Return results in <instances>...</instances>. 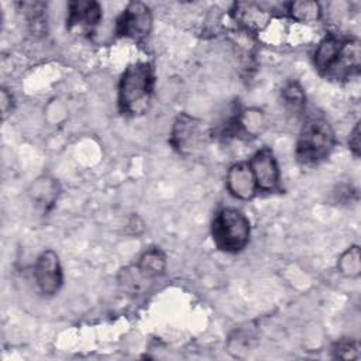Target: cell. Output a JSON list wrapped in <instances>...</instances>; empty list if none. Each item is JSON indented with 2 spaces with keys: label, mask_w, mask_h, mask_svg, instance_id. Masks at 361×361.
<instances>
[{
  "label": "cell",
  "mask_w": 361,
  "mask_h": 361,
  "mask_svg": "<svg viewBox=\"0 0 361 361\" xmlns=\"http://www.w3.org/2000/svg\"><path fill=\"white\" fill-rule=\"evenodd\" d=\"M154 89V71L148 62L130 65L118 85V107L124 114H142L151 102Z\"/></svg>",
  "instance_id": "obj_1"
},
{
  "label": "cell",
  "mask_w": 361,
  "mask_h": 361,
  "mask_svg": "<svg viewBox=\"0 0 361 361\" xmlns=\"http://www.w3.org/2000/svg\"><path fill=\"white\" fill-rule=\"evenodd\" d=\"M334 131L322 114H310L303 123L298 142L296 158L300 164L312 165L329 157L334 147Z\"/></svg>",
  "instance_id": "obj_2"
},
{
  "label": "cell",
  "mask_w": 361,
  "mask_h": 361,
  "mask_svg": "<svg viewBox=\"0 0 361 361\" xmlns=\"http://www.w3.org/2000/svg\"><path fill=\"white\" fill-rule=\"evenodd\" d=\"M212 234L220 250L226 252H238L250 240V221L240 210L224 207L214 216Z\"/></svg>",
  "instance_id": "obj_3"
},
{
  "label": "cell",
  "mask_w": 361,
  "mask_h": 361,
  "mask_svg": "<svg viewBox=\"0 0 361 361\" xmlns=\"http://www.w3.org/2000/svg\"><path fill=\"white\" fill-rule=\"evenodd\" d=\"M209 140L206 124L186 113H180L172 127L171 144L183 157H195L200 154Z\"/></svg>",
  "instance_id": "obj_4"
},
{
  "label": "cell",
  "mask_w": 361,
  "mask_h": 361,
  "mask_svg": "<svg viewBox=\"0 0 361 361\" xmlns=\"http://www.w3.org/2000/svg\"><path fill=\"white\" fill-rule=\"evenodd\" d=\"M152 27V16L144 3L134 1L127 6L123 14L117 18L116 32L120 37H127L133 39L145 38Z\"/></svg>",
  "instance_id": "obj_5"
},
{
  "label": "cell",
  "mask_w": 361,
  "mask_h": 361,
  "mask_svg": "<svg viewBox=\"0 0 361 361\" xmlns=\"http://www.w3.org/2000/svg\"><path fill=\"white\" fill-rule=\"evenodd\" d=\"M344 42L345 39L330 34L319 44L314 52V66L322 75L336 79L341 76V58Z\"/></svg>",
  "instance_id": "obj_6"
},
{
  "label": "cell",
  "mask_w": 361,
  "mask_h": 361,
  "mask_svg": "<svg viewBox=\"0 0 361 361\" xmlns=\"http://www.w3.org/2000/svg\"><path fill=\"white\" fill-rule=\"evenodd\" d=\"M34 278L44 295H54L62 285V271L58 255L52 250L44 251L35 261Z\"/></svg>",
  "instance_id": "obj_7"
},
{
  "label": "cell",
  "mask_w": 361,
  "mask_h": 361,
  "mask_svg": "<svg viewBox=\"0 0 361 361\" xmlns=\"http://www.w3.org/2000/svg\"><path fill=\"white\" fill-rule=\"evenodd\" d=\"M248 165L252 171L258 189L271 192L278 186L279 171L274 154L268 147H264L259 151H257Z\"/></svg>",
  "instance_id": "obj_8"
},
{
  "label": "cell",
  "mask_w": 361,
  "mask_h": 361,
  "mask_svg": "<svg viewBox=\"0 0 361 361\" xmlns=\"http://www.w3.org/2000/svg\"><path fill=\"white\" fill-rule=\"evenodd\" d=\"M102 18V8L96 1L76 0L68 6L66 25L69 30L79 28L92 31Z\"/></svg>",
  "instance_id": "obj_9"
},
{
  "label": "cell",
  "mask_w": 361,
  "mask_h": 361,
  "mask_svg": "<svg viewBox=\"0 0 361 361\" xmlns=\"http://www.w3.org/2000/svg\"><path fill=\"white\" fill-rule=\"evenodd\" d=\"M228 190L240 199H251L255 195L257 183L248 164H235L227 173Z\"/></svg>",
  "instance_id": "obj_10"
},
{
  "label": "cell",
  "mask_w": 361,
  "mask_h": 361,
  "mask_svg": "<svg viewBox=\"0 0 361 361\" xmlns=\"http://www.w3.org/2000/svg\"><path fill=\"white\" fill-rule=\"evenodd\" d=\"M234 18L245 31L257 32L269 23L271 14L257 3H235Z\"/></svg>",
  "instance_id": "obj_11"
},
{
  "label": "cell",
  "mask_w": 361,
  "mask_h": 361,
  "mask_svg": "<svg viewBox=\"0 0 361 361\" xmlns=\"http://www.w3.org/2000/svg\"><path fill=\"white\" fill-rule=\"evenodd\" d=\"M137 268L148 281H151L152 278H155L164 272L165 254L159 248H149L141 255V258L137 264Z\"/></svg>",
  "instance_id": "obj_12"
},
{
  "label": "cell",
  "mask_w": 361,
  "mask_h": 361,
  "mask_svg": "<svg viewBox=\"0 0 361 361\" xmlns=\"http://www.w3.org/2000/svg\"><path fill=\"white\" fill-rule=\"evenodd\" d=\"M288 7L290 17L300 23H312L320 17V7L316 1H293Z\"/></svg>",
  "instance_id": "obj_13"
},
{
  "label": "cell",
  "mask_w": 361,
  "mask_h": 361,
  "mask_svg": "<svg viewBox=\"0 0 361 361\" xmlns=\"http://www.w3.org/2000/svg\"><path fill=\"white\" fill-rule=\"evenodd\" d=\"M118 282L126 290H128L131 293H140L147 288L148 279L140 272L137 265H134V267H128L120 272Z\"/></svg>",
  "instance_id": "obj_14"
},
{
  "label": "cell",
  "mask_w": 361,
  "mask_h": 361,
  "mask_svg": "<svg viewBox=\"0 0 361 361\" xmlns=\"http://www.w3.org/2000/svg\"><path fill=\"white\" fill-rule=\"evenodd\" d=\"M340 271L348 276H355L360 274V250L358 247H351L347 250L340 261H338Z\"/></svg>",
  "instance_id": "obj_15"
},
{
  "label": "cell",
  "mask_w": 361,
  "mask_h": 361,
  "mask_svg": "<svg viewBox=\"0 0 361 361\" xmlns=\"http://www.w3.org/2000/svg\"><path fill=\"white\" fill-rule=\"evenodd\" d=\"M283 99L288 104L293 106V109H299L305 103V94L302 92V87L298 83H289L283 87Z\"/></svg>",
  "instance_id": "obj_16"
},
{
  "label": "cell",
  "mask_w": 361,
  "mask_h": 361,
  "mask_svg": "<svg viewBox=\"0 0 361 361\" xmlns=\"http://www.w3.org/2000/svg\"><path fill=\"white\" fill-rule=\"evenodd\" d=\"M334 353H336V357H338V358H345V360H348V358H358V347L351 340L340 341L337 344Z\"/></svg>",
  "instance_id": "obj_17"
},
{
  "label": "cell",
  "mask_w": 361,
  "mask_h": 361,
  "mask_svg": "<svg viewBox=\"0 0 361 361\" xmlns=\"http://www.w3.org/2000/svg\"><path fill=\"white\" fill-rule=\"evenodd\" d=\"M348 144H350L351 151H353L355 155H360V126H358V123H357V126L354 127V130H353V133H351V135H350Z\"/></svg>",
  "instance_id": "obj_18"
},
{
  "label": "cell",
  "mask_w": 361,
  "mask_h": 361,
  "mask_svg": "<svg viewBox=\"0 0 361 361\" xmlns=\"http://www.w3.org/2000/svg\"><path fill=\"white\" fill-rule=\"evenodd\" d=\"M11 102V96L7 93L6 89L1 90V110H3V116L7 114L8 111V103ZM11 104V103H10Z\"/></svg>",
  "instance_id": "obj_19"
}]
</instances>
